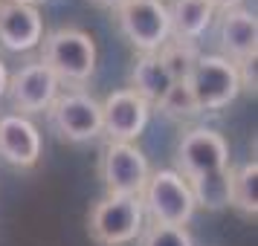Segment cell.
<instances>
[{
	"instance_id": "obj_3",
	"label": "cell",
	"mask_w": 258,
	"mask_h": 246,
	"mask_svg": "<svg viewBox=\"0 0 258 246\" xmlns=\"http://www.w3.org/2000/svg\"><path fill=\"white\" fill-rule=\"evenodd\" d=\"M44 64L58 81L82 84L96 72V44L82 29H55L44 38Z\"/></svg>"
},
{
	"instance_id": "obj_7",
	"label": "cell",
	"mask_w": 258,
	"mask_h": 246,
	"mask_svg": "<svg viewBox=\"0 0 258 246\" xmlns=\"http://www.w3.org/2000/svg\"><path fill=\"white\" fill-rule=\"evenodd\" d=\"M47 113L52 130L67 142H90L102 133V107L82 90L55 96Z\"/></svg>"
},
{
	"instance_id": "obj_24",
	"label": "cell",
	"mask_w": 258,
	"mask_h": 246,
	"mask_svg": "<svg viewBox=\"0 0 258 246\" xmlns=\"http://www.w3.org/2000/svg\"><path fill=\"white\" fill-rule=\"evenodd\" d=\"M93 6H102V9H119L125 0H90Z\"/></svg>"
},
{
	"instance_id": "obj_4",
	"label": "cell",
	"mask_w": 258,
	"mask_h": 246,
	"mask_svg": "<svg viewBox=\"0 0 258 246\" xmlns=\"http://www.w3.org/2000/svg\"><path fill=\"white\" fill-rule=\"evenodd\" d=\"M186 84L198 102L200 113L203 110H223L241 93L238 67L223 55H198Z\"/></svg>"
},
{
	"instance_id": "obj_22",
	"label": "cell",
	"mask_w": 258,
	"mask_h": 246,
	"mask_svg": "<svg viewBox=\"0 0 258 246\" xmlns=\"http://www.w3.org/2000/svg\"><path fill=\"white\" fill-rule=\"evenodd\" d=\"M209 3H212L215 12H232V9H238L241 0H209Z\"/></svg>"
},
{
	"instance_id": "obj_13",
	"label": "cell",
	"mask_w": 258,
	"mask_h": 246,
	"mask_svg": "<svg viewBox=\"0 0 258 246\" xmlns=\"http://www.w3.org/2000/svg\"><path fill=\"white\" fill-rule=\"evenodd\" d=\"M218 38H221V47L226 52L223 58H229L232 64L252 61L258 55V24L252 15L241 12V9L221 15Z\"/></svg>"
},
{
	"instance_id": "obj_16",
	"label": "cell",
	"mask_w": 258,
	"mask_h": 246,
	"mask_svg": "<svg viewBox=\"0 0 258 246\" xmlns=\"http://www.w3.org/2000/svg\"><path fill=\"white\" fill-rule=\"evenodd\" d=\"M229 183H232V171L229 168H221V171H212V174L188 180L195 206H203L206 211L226 209L229 206Z\"/></svg>"
},
{
	"instance_id": "obj_6",
	"label": "cell",
	"mask_w": 258,
	"mask_h": 246,
	"mask_svg": "<svg viewBox=\"0 0 258 246\" xmlns=\"http://www.w3.org/2000/svg\"><path fill=\"white\" fill-rule=\"evenodd\" d=\"M99 171L107 194H119V197H140L151 177L145 153L134 142H110L105 148Z\"/></svg>"
},
{
	"instance_id": "obj_12",
	"label": "cell",
	"mask_w": 258,
	"mask_h": 246,
	"mask_svg": "<svg viewBox=\"0 0 258 246\" xmlns=\"http://www.w3.org/2000/svg\"><path fill=\"white\" fill-rule=\"evenodd\" d=\"M0 156L15 168H32L41 159V133L26 116L0 119Z\"/></svg>"
},
{
	"instance_id": "obj_15",
	"label": "cell",
	"mask_w": 258,
	"mask_h": 246,
	"mask_svg": "<svg viewBox=\"0 0 258 246\" xmlns=\"http://www.w3.org/2000/svg\"><path fill=\"white\" fill-rule=\"evenodd\" d=\"M174 78L168 75V70L163 67V61L154 55H140L134 61V70H131V90L140 96L142 102L148 105H160L165 99V93L171 90Z\"/></svg>"
},
{
	"instance_id": "obj_17",
	"label": "cell",
	"mask_w": 258,
	"mask_h": 246,
	"mask_svg": "<svg viewBox=\"0 0 258 246\" xmlns=\"http://www.w3.org/2000/svg\"><path fill=\"white\" fill-rule=\"evenodd\" d=\"M229 206L246 214V217H255L258 214V162L241 165L238 171H232V183H229Z\"/></svg>"
},
{
	"instance_id": "obj_5",
	"label": "cell",
	"mask_w": 258,
	"mask_h": 246,
	"mask_svg": "<svg viewBox=\"0 0 258 246\" xmlns=\"http://www.w3.org/2000/svg\"><path fill=\"white\" fill-rule=\"evenodd\" d=\"M119 29L137 47L142 55L160 52L165 41L171 38V21H168V6L163 0H125L116 9Z\"/></svg>"
},
{
	"instance_id": "obj_1",
	"label": "cell",
	"mask_w": 258,
	"mask_h": 246,
	"mask_svg": "<svg viewBox=\"0 0 258 246\" xmlns=\"http://www.w3.org/2000/svg\"><path fill=\"white\" fill-rule=\"evenodd\" d=\"M145 223V209L140 197H119L107 194L99 200L90 211V237L99 246H125L142 234Z\"/></svg>"
},
{
	"instance_id": "obj_19",
	"label": "cell",
	"mask_w": 258,
	"mask_h": 246,
	"mask_svg": "<svg viewBox=\"0 0 258 246\" xmlns=\"http://www.w3.org/2000/svg\"><path fill=\"white\" fill-rule=\"evenodd\" d=\"M160 110H163L168 119H191V116L200 113V107H198V102H195V96H191L186 81L171 84V90H168L165 99L160 102Z\"/></svg>"
},
{
	"instance_id": "obj_21",
	"label": "cell",
	"mask_w": 258,
	"mask_h": 246,
	"mask_svg": "<svg viewBox=\"0 0 258 246\" xmlns=\"http://www.w3.org/2000/svg\"><path fill=\"white\" fill-rule=\"evenodd\" d=\"M238 67V78H241V90H252L255 93V58L252 61H241V64H235Z\"/></svg>"
},
{
	"instance_id": "obj_14",
	"label": "cell",
	"mask_w": 258,
	"mask_h": 246,
	"mask_svg": "<svg viewBox=\"0 0 258 246\" xmlns=\"http://www.w3.org/2000/svg\"><path fill=\"white\" fill-rule=\"evenodd\" d=\"M168 21H171L174 41L195 44L198 38L209 32L212 21H215V9H212L209 0H171Z\"/></svg>"
},
{
	"instance_id": "obj_23",
	"label": "cell",
	"mask_w": 258,
	"mask_h": 246,
	"mask_svg": "<svg viewBox=\"0 0 258 246\" xmlns=\"http://www.w3.org/2000/svg\"><path fill=\"white\" fill-rule=\"evenodd\" d=\"M6 90H9V72H6V64L0 61V99L6 96Z\"/></svg>"
},
{
	"instance_id": "obj_2",
	"label": "cell",
	"mask_w": 258,
	"mask_h": 246,
	"mask_svg": "<svg viewBox=\"0 0 258 246\" xmlns=\"http://www.w3.org/2000/svg\"><path fill=\"white\" fill-rule=\"evenodd\" d=\"M140 200L142 209L151 214V220L163 223V226H186L198 209L195 197H191V188H188V180L171 168H163V171L148 177Z\"/></svg>"
},
{
	"instance_id": "obj_20",
	"label": "cell",
	"mask_w": 258,
	"mask_h": 246,
	"mask_svg": "<svg viewBox=\"0 0 258 246\" xmlns=\"http://www.w3.org/2000/svg\"><path fill=\"white\" fill-rule=\"evenodd\" d=\"M140 246H195L191 234L186 232V226H163V223H151L142 232Z\"/></svg>"
},
{
	"instance_id": "obj_25",
	"label": "cell",
	"mask_w": 258,
	"mask_h": 246,
	"mask_svg": "<svg viewBox=\"0 0 258 246\" xmlns=\"http://www.w3.org/2000/svg\"><path fill=\"white\" fill-rule=\"evenodd\" d=\"M6 3H18V6H35L38 0H6Z\"/></svg>"
},
{
	"instance_id": "obj_18",
	"label": "cell",
	"mask_w": 258,
	"mask_h": 246,
	"mask_svg": "<svg viewBox=\"0 0 258 246\" xmlns=\"http://www.w3.org/2000/svg\"><path fill=\"white\" fill-rule=\"evenodd\" d=\"M157 58L163 61V67L168 70V75L174 81H186L191 67H195V61H198V49H195V44H183V41H171L168 38L160 47Z\"/></svg>"
},
{
	"instance_id": "obj_10",
	"label": "cell",
	"mask_w": 258,
	"mask_h": 246,
	"mask_svg": "<svg viewBox=\"0 0 258 246\" xmlns=\"http://www.w3.org/2000/svg\"><path fill=\"white\" fill-rule=\"evenodd\" d=\"M58 78L49 70L44 61L26 64L9 78V90L12 96V107L21 113H44L58 96Z\"/></svg>"
},
{
	"instance_id": "obj_9",
	"label": "cell",
	"mask_w": 258,
	"mask_h": 246,
	"mask_svg": "<svg viewBox=\"0 0 258 246\" xmlns=\"http://www.w3.org/2000/svg\"><path fill=\"white\" fill-rule=\"evenodd\" d=\"M99 107H102V130L110 136V142H134L145 130L151 116V105L142 102L134 90H116Z\"/></svg>"
},
{
	"instance_id": "obj_8",
	"label": "cell",
	"mask_w": 258,
	"mask_h": 246,
	"mask_svg": "<svg viewBox=\"0 0 258 246\" xmlns=\"http://www.w3.org/2000/svg\"><path fill=\"white\" fill-rule=\"evenodd\" d=\"M177 162L186 180L221 171V168H229V145L221 133L209 128H191L183 133L177 145Z\"/></svg>"
},
{
	"instance_id": "obj_11",
	"label": "cell",
	"mask_w": 258,
	"mask_h": 246,
	"mask_svg": "<svg viewBox=\"0 0 258 246\" xmlns=\"http://www.w3.org/2000/svg\"><path fill=\"white\" fill-rule=\"evenodd\" d=\"M44 41V21L35 6L0 3V44L9 52H29Z\"/></svg>"
}]
</instances>
